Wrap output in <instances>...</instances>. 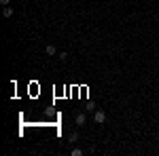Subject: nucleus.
<instances>
[{
  "mask_svg": "<svg viewBox=\"0 0 159 156\" xmlns=\"http://www.w3.org/2000/svg\"><path fill=\"white\" fill-rule=\"evenodd\" d=\"M93 120H96V124H102V122L106 120V114H104L102 110H96V114H93Z\"/></svg>",
  "mask_w": 159,
  "mask_h": 156,
  "instance_id": "nucleus-1",
  "label": "nucleus"
},
{
  "mask_svg": "<svg viewBox=\"0 0 159 156\" xmlns=\"http://www.w3.org/2000/svg\"><path fill=\"white\" fill-rule=\"evenodd\" d=\"M45 53H47V55H55V53H57V48L53 47V44H47V47H45Z\"/></svg>",
  "mask_w": 159,
  "mask_h": 156,
  "instance_id": "nucleus-2",
  "label": "nucleus"
},
{
  "mask_svg": "<svg viewBox=\"0 0 159 156\" xmlns=\"http://www.w3.org/2000/svg\"><path fill=\"white\" fill-rule=\"evenodd\" d=\"M85 114H79V116H76V124H79V127H83V124H85Z\"/></svg>",
  "mask_w": 159,
  "mask_h": 156,
  "instance_id": "nucleus-3",
  "label": "nucleus"
},
{
  "mask_svg": "<svg viewBox=\"0 0 159 156\" xmlns=\"http://www.w3.org/2000/svg\"><path fill=\"white\" fill-rule=\"evenodd\" d=\"M2 15H4V17H13V9H11V6H4Z\"/></svg>",
  "mask_w": 159,
  "mask_h": 156,
  "instance_id": "nucleus-4",
  "label": "nucleus"
},
{
  "mask_svg": "<svg viewBox=\"0 0 159 156\" xmlns=\"http://www.w3.org/2000/svg\"><path fill=\"white\" fill-rule=\"evenodd\" d=\"M76 139H79V135H76V133H70V135H68V141H76Z\"/></svg>",
  "mask_w": 159,
  "mask_h": 156,
  "instance_id": "nucleus-5",
  "label": "nucleus"
},
{
  "mask_svg": "<svg viewBox=\"0 0 159 156\" xmlns=\"http://www.w3.org/2000/svg\"><path fill=\"white\" fill-rule=\"evenodd\" d=\"M70 154H72V156H81V154H83V150H81V148H74Z\"/></svg>",
  "mask_w": 159,
  "mask_h": 156,
  "instance_id": "nucleus-6",
  "label": "nucleus"
},
{
  "mask_svg": "<svg viewBox=\"0 0 159 156\" xmlns=\"http://www.w3.org/2000/svg\"><path fill=\"white\" fill-rule=\"evenodd\" d=\"M57 57H60L61 61H66V59H68V53H64V51H61V53H57Z\"/></svg>",
  "mask_w": 159,
  "mask_h": 156,
  "instance_id": "nucleus-7",
  "label": "nucleus"
},
{
  "mask_svg": "<svg viewBox=\"0 0 159 156\" xmlns=\"http://www.w3.org/2000/svg\"><path fill=\"white\" fill-rule=\"evenodd\" d=\"M9 2H11V0H0V4H2V6H9Z\"/></svg>",
  "mask_w": 159,
  "mask_h": 156,
  "instance_id": "nucleus-8",
  "label": "nucleus"
}]
</instances>
